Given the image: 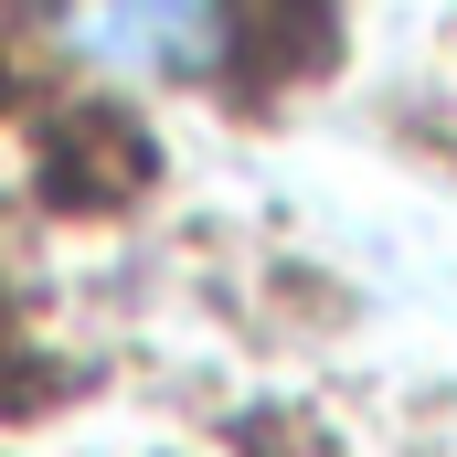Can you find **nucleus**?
<instances>
[{"label":"nucleus","instance_id":"nucleus-1","mask_svg":"<svg viewBox=\"0 0 457 457\" xmlns=\"http://www.w3.org/2000/svg\"><path fill=\"white\" fill-rule=\"evenodd\" d=\"M64 21L138 75H213L234 54V21L245 0H64Z\"/></svg>","mask_w":457,"mask_h":457}]
</instances>
